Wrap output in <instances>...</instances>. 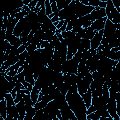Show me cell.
<instances>
[{"label": "cell", "mask_w": 120, "mask_h": 120, "mask_svg": "<svg viewBox=\"0 0 120 120\" xmlns=\"http://www.w3.org/2000/svg\"><path fill=\"white\" fill-rule=\"evenodd\" d=\"M65 98L77 120H86L87 109L82 96L78 91L72 92L68 91Z\"/></svg>", "instance_id": "cell-1"}, {"label": "cell", "mask_w": 120, "mask_h": 120, "mask_svg": "<svg viewBox=\"0 0 120 120\" xmlns=\"http://www.w3.org/2000/svg\"><path fill=\"white\" fill-rule=\"evenodd\" d=\"M79 63L75 61L73 59L66 60L62 64L61 72L63 73H68L70 74H77V68Z\"/></svg>", "instance_id": "cell-2"}, {"label": "cell", "mask_w": 120, "mask_h": 120, "mask_svg": "<svg viewBox=\"0 0 120 120\" xmlns=\"http://www.w3.org/2000/svg\"><path fill=\"white\" fill-rule=\"evenodd\" d=\"M107 105L110 116L114 120H120V118L116 112V109L117 102L115 99L112 97H109Z\"/></svg>", "instance_id": "cell-3"}, {"label": "cell", "mask_w": 120, "mask_h": 120, "mask_svg": "<svg viewBox=\"0 0 120 120\" xmlns=\"http://www.w3.org/2000/svg\"><path fill=\"white\" fill-rule=\"evenodd\" d=\"M106 16L105 8H101L98 10H94L90 14L84 16L87 21L94 22L98 19Z\"/></svg>", "instance_id": "cell-4"}, {"label": "cell", "mask_w": 120, "mask_h": 120, "mask_svg": "<svg viewBox=\"0 0 120 120\" xmlns=\"http://www.w3.org/2000/svg\"><path fill=\"white\" fill-rule=\"evenodd\" d=\"M117 29V24H114L112 22L109 20L107 19L105 28L104 29V33L103 37L106 38L111 36L115 33Z\"/></svg>", "instance_id": "cell-5"}, {"label": "cell", "mask_w": 120, "mask_h": 120, "mask_svg": "<svg viewBox=\"0 0 120 120\" xmlns=\"http://www.w3.org/2000/svg\"><path fill=\"white\" fill-rule=\"evenodd\" d=\"M7 118L5 120H21L15 105L7 107Z\"/></svg>", "instance_id": "cell-6"}, {"label": "cell", "mask_w": 120, "mask_h": 120, "mask_svg": "<svg viewBox=\"0 0 120 120\" xmlns=\"http://www.w3.org/2000/svg\"><path fill=\"white\" fill-rule=\"evenodd\" d=\"M104 33V29L97 31L93 38L90 40L91 48L92 50H95L98 48V46L101 44V41L103 38Z\"/></svg>", "instance_id": "cell-7"}, {"label": "cell", "mask_w": 120, "mask_h": 120, "mask_svg": "<svg viewBox=\"0 0 120 120\" xmlns=\"http://www.w3.org/2000/svg\"><path fill=\"white\" fill-rule=\"evenodd\" d=\"M107 19V17L105 16L96 20L92 22V23L90 27L93 31L97 30V31H98L100 30H103L105 28V23Z\"/></svg>", "instance_id": "cell-8"}, {"label": "cell", "mask_w": 120, "mask_h": 120, "mask_svg": "<svg viewBox=\"0 0 120 120\" xmlns=\"http://www.w3.org/2000/svg\"><path fill=\"white\" fill-rule=\"evenodd\" d=\"M15 106L19 114L21 120H23L26 114V107L25 102L23 98L18 103L15 104Z\"/></svg>", "instance_id": "cell-9"}, {"label": "cell", "mask_w": 120, "mask_h": 120, "mask_svg": "<svg viewBox=\"0 0 120 120\" xmlns=\"http://www.w3.org/2000/svg\"><path fill=\"white\" fill-rule=\"evenodd\" d=\"M77 87V91L80 96L87 92L88 89L90 88V85L84 82L82 79L76 83Z\"/></svg>", "instance_id": "cell-10"}, {"label": "cell", "mask_w": 120, "mask_h": 120, "mask_svg": "<svg viewBox=\"0 0 120 120\" xmlns=\"http://www.w3.org/2000/svg\"><path fill=\"white\" fill-rule=\"evenodd\" d=\"M92 90L90 88H89L87 92L84 93L82 96L83 101L85 104V105L87 109L91 104V99H92Z\"/></svg>", "instance_id": "cell-11"}, {"label": "cell", "mask_w": 120, "mask_h": 120, "mask_svg": "<svg viewBox=\"0 0 120 120\" xmlns=\"http://www.w3.org/2000/svg\"><path fill=\"white\" fill-rule=\"evenodd\" d=\"M0 115L3 117L5 120L7 118V103L5 98H2L0 101Z\"/></svg>", "instance_id": "cell-12"}, {"label": "cell", "mask_w": 120, "mask_h": 120, "mask_svg": "<svg viewBox=\"0 0 120 120\" xmlns=\"http://www.w3.org/2000/svg\"><path fill=\"white\" fill-rule=\"evenodd\" d=\"M39 93H40V91L35 86H34L33 87L32 91L30 92V98L32 100V102L33 103V104L34 105L38 101Z\"/></svg>", "instance_id": "cell-13"}, {"label": "cell", "mask_w": 120, "mask_h": 120, "mask_svg": "<svg viewBox=\"0 0 120 120\" xmlns=\"http://www.w3.org/2000/svg\"><path fill=\"white\" fill-rule=\"evenodd\" d=\"M72 0H55L59 11L68 6Z\"/></svg>", "instance_id": "cell-14"}, {"label": "cell", "mask_w": 120, "mask_h": 120, "mask_svg": "<svg viewBox=\"0 0 120 120\" xmlns=\"http://www.w3.org/2000/svg\"><path fill=\"white\" fill-rule=\"evenodd\" d=\"M69 86H70L68 85L67 83L63 82V83L58 86L56 88L60 91L63 96H65L68 90Z\"/></svg>", "instance_id": "cell-15"}, {"label": "cell", "mask_w": 120, "mask_h": 120, "mask_svg": "<svg viewBox=\"0 0 120 120\" xmlns=\"http://www.w3.org/2000/svg\"><path fill=\"white\" fill-rule=\"evenodd\" d=\"M5 98L7 103V107L15 105V103L14 102V99L12 97L10 93L6 94L5 96Z\"/></svg>", "instance_id": "cell-16"}, {"label": "cell", "mask_w": 120, "mask_h": 120, "mask_svg": "<svg viewBox=\"0 0 120 120\" xmlns=\"http://www.w3.org/2000/svg\"><path fill=\"white\" fill-rule=\"evenodd\" d=\"M102 85H103V84L99 80L93 79L90 84V88L91 90H92L96 88L102 87Z\"/></svg>", "instance_id": "cell-17"}, {"label": "cell", "mask_w": 120, "mask_h": 120, "mask_svg": "<svg viewBox=\"0 0 120 120\" xmlns=\"http://www.w3.org/2000/svg\"><path fill=\"white\" fill-rule=\"evenodd\" d=\"M100 117V115L95 111L87 115L86 120H99Z\"/></svg>", "instance_id": "cell-18"}, {"label": "cell", "mask_w": 120, "mask_h": 120, "mask_svg": "<svg viewBox=\"0 0 120 120\" xmlns=\"http://www.w3.org/2000/svg\"><path fill=\"white\" fill-rule=\"evenodd\" d=\"M62 38L64 39H71L75 36V33L72 31H64L61 32Z\"/></svg>", "instance_id": "cell-19"}, {"label": "cell", "mask_w": 120, "mask_h": 120, "mask_svg": "<svg viewBox=\"0 0 120 120\" xmlns=\"http://www.w3.org/2000/svg\"><path fill=\"white\" fill-rule=\"evenodd\" d=\"M48 103V102L45 100H41L39 102H37L34 105L36 111L40 110L42 108L45 107L47 105Z\"/></svg>", "instance_id": "cell-20"}, {"label": "cell", "mask_w": 120, "mask_h": 120, "mask_svg": "<svg viewBox=\"0 0 120 120\" xmlns=\"http://www.w3.org/2000/svg\"><path fill=\"white\" fill-rule=\"evenodd\" d=\"M114 8L115 7L113 4L112 0H108L107 1L106 7L105 8V12L106 15L110 13Z\"/></svg>", "instance_id": "cell-21"}, {"label": "cell", "mask_w": 120, "mask_h": 120, "mask_svg": "<svg viewBox=\"0 0 120 120\" xmlns=\"http://www.w3.org/2000/svg\"><path fill=\"white\" fill-rule=\"evenodd\" d=\"M29 33H29L25 30H23L21 34V35L19 37V38H20V40L22 41V42L23 44L25 45L28 42V37Z\"/></svg>", "instance_id": "cell-22"}, {"label": "cell", "mask_w": 120, "mask_h": 120, "mask_svg": "<svg viewBox=\"0 0 120 120\" xmlns=\"http://www.w3.org/2000/svg\"><path fill=\"white\" fill-rule=\"evenodd\" d=\"M50 0H45V15L48 16L50 15L52 13L51 4L50 3Z\"/></svg>", "instance_id": "cell-23"}, {"label": "cell", "mask_w": 120, "mask_h": 120, "mask_svg": "<svg viewBox=\"0 0 120 120\" xmlns=\"http://www.w3.org/2000/svg\"><path fill=\"white\" fill-rule=\"evenodd\" d=\"M81 44L83 46L84 48L87 50L91 48L90 40L85 38H81Z\"/></svg>", "instance_id": "cell-24"}, {"label": "cell", "mask_w": 120, "mask_h": 120, "mask_svg": "<svg viewBox=\"0 0 120 120\" xmlns=\"http://www.w3.org/2000/svg\"><path fill=\"white\" fill-rule=\"evenodd\" d=\"M33 74H29L25 76V81L30 83L34 86L35 85V80H34V79L33 78Z\"/></svg>", "instance_id": "cell-25"}, {"label": "cell", "mask_w": 120, "mask_h": 120, "mask_svg": "<svg viewBox=\"0 0 120 120\" xmlns=\"http://www.w3.org/2000/svg\"><path fill=\"white\" fill-rule=\"evenodd\" d=\"M97 32V30H94L93 31L90 32H87L86 31V32L84 34L83 38L91 40L93 38V37L94 36V35H95V34Z\"/></svg>", "instance_id": "cell-26"}, {"label": "cell", "mask_w": 120, "mask_h": 120, "mask_svg": "<svg viewBox=\"0 0 120 120\" xmlns=\"http://www.w3.org/2000/svg\"><path fill=\"white\" fill-rule=\"evenodd\" d=\"M50 3L51 4V9L52 13H54L57 11H59V10L58 9L57 4L55 1V0H50Z\"/></svg>", "instance_id": "cell-27"}, {"label": "cell", "mask_w": 120, "mask_h": 120, "mask_svg": "<svg viewBox=\"0 0 120 120\" xmlns=\"http://www.w3.org/2000/svg\"><path fill=\"white\" fill-rule=\"evenodd\" d=\"M37 49V45L32 44H30L29 46L26 47V50L27 51L29 55L33 51L36 50Z\"/></svg>", "instance_id": "cell-28"}, {"label": "cell", "mask_w": 120, "mask_h": 120, "mask_svg": "<svg viewBox=\"0 0 120 120\" xmlns=\"http://www.w3.org/2000/svg\"><path fill=\"white\" fill-rule=\"evenodd\" d=\"M22 83L23 84V85L24 86L25 89L28 90L30 92H31L32 91V88H33V86L32 84H31L30 83L27 82L26 81H25V80L23 82H22Z\"/></svg>", "instance_id": "cell-29"}, {"label": "cell", "mask_w": 120, "mask_h": 120, "mask_svg": "<svg viewBox=\"0 0 120 120\" xmlns=\"http://www.w3.org/2000/svg\"><path fill=\"white\" fill-rule=\"evenodd\" d=\"M38 1L37 0H32L30 2V3H29V4L28 5V7L31 10L33 11L35 9V7L36 6V5H37V3L38 2Z\"/></svg>", "instance_id": "cell-30"}, {"label": "cell", "mask_w": 120, "mask_h": 120, "mask_svg": "<svg viewBox=\"0 0 120 120\" xmlns=\"http://www.w3.org/2000/svg\"><path fill=\"white\" fill-rule=\"evenodd\" d=\"M29 55V54L28 53L27 51L26 50L24 52H22V53L20 54L19 55V60H25L26 58Z\"/></svg>", "instance_id": "cell-31"}, {"label": "cell", "mask_w": 120, "mask_h": 120, "mask_svg": "<svg viewBox=\"0 0 120 120\" xmlns=\"http://www.w3.org/2000/svg\"><path fill=\"white\" fill-rule=\"evenodd\" d=\"M26 47L24 44L22 45H20V46L18 47V48L17 50L18 53L19 54L22 53V52H24L26 50Z\"/></svg>", "instance_id": "cell-32"}, {"label": "cell", "mask_w": 120, "mask_h": 120, "mask_svg": "<svg viewBox=\"0 0 120 120\" xmlns=\"http://www.w3.org/2000/svg\"><path fill=\"white\" fill-rule=\"evenodd\" d=\"M96 110H97L93 105H91L87 109V115L93 112H95Z\"/></svg>", "instance_id": "cell-33"}, {"label": "cell", "mask_w": 120, "mask_h": 120, "mask_svg": "<svg viewBox=\"0 0 120 120\" xmlns=\"http://www.w3.org/2000/svg\"><path fill=\"white\" fill-rule=\"evenodd\" d=\"M73 29V23L71 21H70L69 22H68L67 27H66V31H72Z\"/></svg>", "instance_id": "cell-34"}, {"label": "cell", "mask_w": 120, "mask_h": 120, "mask_svg": "<svg viewBox=\"0 0 120 120\" xmlns=\"http://www.w3.org/2000/svg\"><path fill=\"white\" fill-rule=\"evenodd\" d=\"M24 17H25V16H24V15H23V14L22 13V12H19V13H16L15 18H16L17 19H18L19 21H20V20L23 19Z\"/></svg>", "instance_id": "cell-35"}, {"label": "cell", "mask_w": 120, "mask_h": 120, "mask_svg": "<svg viewBox=\"0 0 120 120\" xmlns=\"http://www.w3.org/2000/svg\"><path fill=\"white\" fill-rule=\"evenodd\" d=\"M106 5H107V2L99 0V2L98 3V7H99L100 8H105L106 7Z\"/></svg>", "instance_id": "cell-36"}, {"label": "cell", "mask_w": 120, "mask_h": 120, "mask_svg": "<svg viewBox=\"0 0 120 120\" xmlns=\"http://www.w3.org/2000/svg\"><path fill=\"white\" fill-rule=\"evenodd\" d=\"M9 42L8 41V40L7 39L4 40V42H3V52H5L7 48H8V45Z\"/></svg>", "instance_id": "cell-37"}, {"label": "cell", "mask_w": 120, "mask_h": 120, "mask_svg": "<svg viewBox=\"0 0 120 120\" xmlns=\"http://www.w3.org/2000/svg\"><path fill=\"white\" fill-rule=\"evenodd\" d=\"M59 11L58 12V13H57V14L54 15L51 19V21L52 22V23L55 22H57L58 21H59Z\"/></svg>", "instance_id": "cell-38"}, {"label": "cell", "mask_w": 120, "mask_h": 120, "mask_svg": "<svg viewBox=\"0 0 120 120\" xmlns=\"http://www.w3.org/2000/svg\"><path fill=\"white\" fill-rule=\"evenodd\" d=\"M92 23V22L91 21H87V22H86L83 25H82V28L83 29H86V28H87L88 27H90L91 24Z\"/></svg>", "instance_id": "cell-39"}, {"label": "cell", "mask_w": 120, "mask_h": 120, "mask_svg": "<svg viewBox=\"0 0 120 120\" xmlns=\"http://www.w3.org/2000/svg\"><path fill=\"white\" fill-rule=\"evenodd\" d=\"M48 43H49V42L47 40H43V42L41 45V48L43 49L45 48Z\"/></svg>", "instance_id": "cell-40"}, {"label": "cell", "mask_w": 120, "mask_h": 120, "mask_svg": "<svg viewBox=\"0 0 120 120\" xmlns=\"http://www.w3.org/2000/svg\"><path fill=\"white\" fill-rule=\"evenodd\" d=\"M22 8V11H25V12H28V13H30V11H31L30 9L29 8L28 6L23 5V6Z\"/></svg>", "instance_id": "cell-41"}, {"label": "cell", "mask_w": 120, "mask_h": 120, "mask_svg": "<svg viewBox=\"0 0 120 120\" xmlns=\"http://www.w3.org/2000/svg\"><path fill=\"white\" fill-rule=\"evenodd\" d=\"M64 23V20H61V21H60L59 23L58 24V25L56 26V28L57 29H60V28L61 27V26L63 25Z\"/></svg>", "instance_id": "cell-42"}, {"label": "cell", "mask_w": 120, "mask_h": 120, "mask_svg": "<svg viewBox=\"0 0 120 120\" xmlns=\"http://www.w3.org/2000/svg\"><path fill=\"white\" fill-rule=\"evenodd\" d=\"M4 76L5 78L8 81V82H11V81L13 80V77H11L9 75H8L4 74Z\"/></svg>", "instance_id": "cell-43"}, {"label": "cell", "mask_w": 120, "mask_h": 120, "mask_svg": "<svg viewBox=\"0 0 120 120\" xmlns=\"http://www.w3.org/2000/svg\"><path fill=\"white\" fill-rule=\"evenodd\" d=\"M9 13V14H10V16H11V20H13L14 18H15V15H16V13L14 11V10L10 12Z\"/></svg>", "instance_id": "cell-44"}, {"label": "cell", "mask_w": 120, "mask_h": 120, "mask_svg": "<svg viewBox=\"0 0 120 120\" xmlns=\"http://www.w3.org/2000/svg\"><path fill=\"white\" fill-rule=\"evenodd\" d=\"M31 1V0H22V3L25 6H28L29 3H30V2Z\"/></svg>", "instance_id": "cell-45"}, {"label": "cell", "mask_w": 120, "mask_h": 120, "mask_svg": "<svg viewBox=\"0 0 120 120\" xmlns=\"http://www.w3.org/2000/svg\"><path fill=\"white\" fill-rule=\"evenodd\" d=\"M112 52H116L119 51H120V46H118V47H114V48H112L110 50Z\"/></svg>", "instance_id": "cell-46"}, {"label": "cell", "mask_w": 120, "mask_h": 120, "mask_svg": "<svg viewBox=\"0 0 120 120\" xmlns=\"http://www.w3.org/2000/svg\"><path fill=\"white\" fill-rule=\"evenodd\" d=\"M24 68V67L23 65L22 66H21V67H20L19 68L18 70L17 74H19V73H20L22 72V71L23 70Z\"/></svg>", "instance_id": "cell-47"}, {"label": "cell", "mask_w": 120, "mask_h": 120, "mask_svg": "<svg viewBox=\"0 0 120 120\" xmlns=\"http://www.w3.org/2000/svg\"><path fill=\"white\" fill-rule=\"evenodd\" d=\"M38 76H39V75L38 73H33V78H34V80H35V81L38 79Z\"/></svg>", "instance_id": "cell-48"}, {"label": "cell", "mask_w": 120, "mask_h": 120, "mask_svg": "<svg viewBox=\"0 0 120 120\" xmlns=\"http://www.w3.org/2000/svg\"><path fill=\"white\" fill-rule=\"evenodd\" d=\"M58 11L56 12H54V13H52V14H51V15H50L48 16V18H49L50 19H51L54 15H55L57 14V13H58Z\"/></svg>", "instance_id": "cell-49"}, {"label": "cell", "mask_w": 120, "mask_h": 120, "mask_svg": "<svg viewBox=\"0 0 120 120\" xmlns=\"http://www.w3.org/2000/svg\"><path fill=\"white\" fill-rule=\"evenodd\" d=\"M22 8H20L15 9V10H14V11H15L16 13H19V12H22Z\"/></svg>", "instance_id": "cell-50"}, {"label": "cell", "mask_w": 120, "mask_h": 120, "mask_svg": "<svg viewBox=\"0 0 120 120\" xmlns=\"http://www.w3.org/2000/svg\"><path fill=\"white\" fill-rule=\"evenodd\" d=\"M2 36L3 38V40L6 39V32H2Z\"/></svg>", "instance_id": "cell-51"}, {"label": "cell", "mask_w": 120, "mask_h": 120, "mask_svg": "<svg viewBox=\"0 0 120 120\" xmlns=\"http://www.w3.org/2000/svg\"><path fill=\"white\" fill-rule=\"evenodd\" d=\"M8 20L9 22L11 21V16H10L9 13H8Z\"/></svg>", "instance_id": "cell-52"}, {"label": "cell", "mask_w": 120, "mask_h": 120, "mask_svg": "<svg viewBox=\"0 0 120 120\" xmlns=\"http://www.w3.org/2000/svg\"><path fill=\"white\" fill-rule=\"evenodd\" d=\"M59 22H60V21H57V22H53V25H54L55 26H56L58 25V24L59 23Z\"/></svg>", "instance_id": "cell-53"}, {"label": "cell", "mask_w": 120, "mask_h": 120, "mask_svg": "<svg viewBox=\"0 0 120 120\" xmlns=\"http://www.w3.org/2000/svg\"><path fill=\"white\" fill-rule=\"evenodd\" d=\"M101 8L99 7H95V10H99Z\"/></svg>", "instance_id": "cell-54"}]
</instances>
